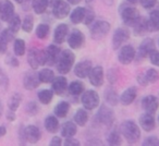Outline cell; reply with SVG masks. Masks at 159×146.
<instances>
[{"label": "cell", "instance_id": "91938a15", "mask_svg": "<svg viewBox=\"0 0 159 146\" xmlns=\"http://www.w3.org/2000/svg\"><path fill=\"white\" fill-rule=\"evenodd\" d=\"M14 1H16V3H23L24 2V0H14Z\"/></svg>", "mask_w": 159, "mask_h": 146}, {"label": "cell", "instance_id": "7a4b0ae2", "mask_svg": "<svg viewBox=\"0 0 159 146\" xmlns=\"http://www.w3.org/2000/svg\"><path fill=\"white\" fill-rule=\"evenodd\" d=\"M75 62V55L72 52V50L70 49H64L60 53V57L58 59L56 66H57V70L60 74L64 75V74H68L72 68L74 66Z\"/></svg>", "mask_w": 159, "mask_h": 146}, {"label": "cell", "instance_id": "60d3db41", "mask_svg": "<svg viewBox=\"0 0 159 146\" xmlns=\"http://www.w3.org/2000/svg\"><path fill=\"white\" fill-rule=\"evenodd\" d=\"M24 111L26 115L33 117V116H36L38 112H39V106H38V104L36 102L31 100V102H29L26 105H25Z\"/></svg>", "mask_w": 159, "mask_h": 146}, {"label": "cell", "instance_id": "f6af8a7d", "mask_svg": "<svg viewBox=\"0 0 159 146\" xmlns=\"http://www.w3.org/2000/svg\"><path fill=\"white\" fill-rule=\"evenodd\" d=\"M0 35L2 36V38L7 43H10V42H12V40L16 39V38H14V35H16V34H14L13 32H12L11 30H9V29L3 30V31L1 32V34H0Z\"/></svg>", "mask_w": 159, "mask_h": 146}, {"label": "cell", "instance_id": "ee69618b", "mask_svg": "<svg viewBox=\"0 0 159 146\" xmlns=\"http://www.w3.org/2000/svg\"><path fill=\"white\" fill-rule=\"evenodd\" d=\"M10 80L8 78L7 73L5 72L3 69L0 68V87L3 89V91H7L8 87H9Z\"/></svg>", "mask_w": 159, "mask_h": 146}, {"label": "cell", "instance_id": "94428289", "mask_svg": "<svg viewBox=\"0 0 159 146\" xmlns=\"http://www.w3.org/2000/svg\"><path fill=\"white\" fill-rule=\"evenodd\" d=\"M85 1H86V2H87V3H91V2H92V1H93V0H85Z\"/></svg>", "mask_w": 159, "mask_h": 146}, {"label": "cell", "instance_id": "d6986e66", "mask_svg": "<svg viewBox=\"0 0 159 146\" xmlns=\"http://www.w3.org/2000/svg\"><path fill=\"white\" fill-rule=\"evenodd\" d=\"M46 53H47V66H56L58 59L60 57V53L61 50L57 45H49L46 49Z\"/></svg>", "mask_w": 159, "mask_h": 146}, {"label": "cell", "instance_id": "b9f144b4", "mask_svg": "<svg viewBox=\"0 0 159 146\" xmlns=\"http://www.w3.org/2000/svg\"><path fill=\"white\" fill-rule=\"evenodd\" d=\"M107 142L110 145H120L122 143L121 134L118 131H111L108 135H107Z\"/></svg>", "mask_w": 159, "mask_h": 146}, {"label": "cell", "instance_id": "3957f363", "mask_svg": "<svg viewBox=\"0 0 159 146\" xmlns=\"http://www.w3.org/2000/svg\"><path fill=\"white\" fill-rule=\"evenodd\" d=\"M94 119L96 120V122L99 125H105L107 128H110L115 122L116 116L110 107H108L107 105H102Z\"/></svg>", "mask_w": 159, "mask_h": 146}, {"label": "cell", "instance_id": "836d02e7", "mask_svg": "<svg viewBox=\"0 0 159 146\" xmlns=\"http://www.w3.org/2000/svg\"><path fill=\"white\" fill-rule=\"evenodd\" d=\"M136 35H143L144 33L149 31V26H148V21H146L144 18H139L137 22L133 25Z\"/></svg>", "mask_w": 159, "mask_h": 146}, {"label": "cell", "instance_id": "603a6c76", "mask_svg": "<svg viewBox=\"0 0 159 146\" xmlns=\"http://www.w3.org/2000/svg\"><path fill=\"white\" fill-rule=\"evenodd\" d=\"M152 50H155V44L152 39H145L141 45H139V52H137V58L139 59H144L146 56H149V53Z\"/></svg>", "mask_w": 159, "mask_h": 146}, {"label": "cell", "instance_id": "30bf717a", "mask_svg": "<svg viewBox=\"0 0 159 146\" xmlns=\"http://www.w3.org/2000/svg\"><path fill=\"white\" fill-rule=\"evenodd\" d=\"M92 69H93V63L91 60H82L74 66V74L79 79L83 80V79L89 78Z\"/></svg>", "mask_w": 159, "mask_h": 146}, {"label": "cell", "instance_id": "f907efd6", "mask_svg": "<svg viewBox=\"0 0 159 146\" xmlns=\"http://www.w3.org/2000/svg\"><path fill=\"white\" fill-rule=\"evenodd\" d=\"M143 145H154V146H159V139H157L156 136H149L144 141Z\"/></svg>", "mask_w": 159, "mask_h": 146}, {"label": "cell", "instance_id": "ab89813d", "mask_svg": "<svg viewBox=\"0 0 159 146\" xmlns=\"http://www.w3.org/2000/svg\"><path fill=\"white\" fill-rule=\"evenodd\" d=\"M34 27V16L32 14H26L22 21V30L25 33H31Z\"/></svg>", "mask_w": 159, "mask_h": 146}, {"label": "cell", "instance_id": "e575fe53", "mask_svg": "<svg viewBox=\"0 0 159 146\" xmlns=\"http://www.w3.org/2000/svg\"><path fill=\"white\" fill-rule=\"evenodd\" d=\"M49 7L47 0H32V8L36 14H43Z\"/></svg>", "mask_w": 159, "mask_h": 146}, {"label": "cell", "instance_id": "db71d44e", "mask_svg": "<svg viewBox=\"0 0 159 146\" xmlns=\"http://www.w3.org/2000/svg\"><path fill=\"white\" fill-rule=\"evenodd\" d=\"M62 139L60 136H53L50 141V145H53V146H58V145H62Z\"/></svg>", "mask_w": 159, "mask_h": 146}, {"label": "cell", "instance_id": "e0dca14e", "mask_svg": "<svg viewBox=\"0 0 159 146\" xmlns=\"http://www.w3.org/2000/svg\"><path fill=\"white\" fill-rule=\"evenodd\" d=\"M142 107L145 110V112L150 113V115H154L157 110H158L159 107V102L157 99V97L152 95H148L146 97L143 98L142 100Z\"/></svg>", "mask_w": 159, "mask_h": 146}, {"label": "cell", "instance_id": "7402d4cb", "mask_svg": "<svg viewBox=\"0 0 159 146\" xmlns=\"http://www.w3.org/2000/svg\"><path fill=\"white\" fill-rule=\"evenodd\" d=\"M77 133V124L74 121H66L60 126V135L64 139L72 137Z\"/></svg>", "mask_w": 159, "mask_h": 146}, {"label": "cell", "instance_id": "bcb514c9", "mask_svg": "<svg viewBox=\"0 0 159 146\" xmlns=\"http://www.w3.org/2000/svg\"><path fill=\"white\" fill-rule=\"evenodd\" d=\"M94 19H95V12H94L91 8H89V9H86L85 18H84V24L89 25L91 23L94 22Z\"/></svg>", "mask_w": 159, "mask_h": 146}, {"label": "cell", "instance_id": "2e32d148", "mask_svg": "<svg viewBox=\"0 0 159 146\" xmlns=\"http://www.w3.org/2000/svg\"><path fill=\"white\" fill-rule=\"evenodd\" d=\"M14 16V5L10 0H2L0 5V20L8 22Z\"/></svg>", "mask_w": 159, "mask_h": 146}, {"label": "cell", "instance_id": "83f0119b", "mask_svg": "<svg viewBox=\"0 0 159 146\" xmlns=\"http://www.w3.org/2000/svg\"><path fill=\"white\" fill-rule=\"evenodd\" d=\"M85 91V86L81 81H72L68 86V92L72 96H81Z\"/></svg>", "mask_w": 159, "mask_h": 146}, {"label": "cell", "instance_id": "4fadbf2b", "mask_svg": "<svg viewBox=\"0 0 159 146\" xmlns=\"http://www.w3.org/2000/svg\"><path fill=\"white\" fill-rule=\"evenodd\" d=\"M121 18H122V21H123L126 25L133 26L141 16H139V11H137V9H135V8H133V7H126L121 11Z\"/></svg>", "mask_w": 159, "mask_h": 146}, {"label": "cell", "instance_id": "4dcf8cb0", "mask_svg": "<svg viewBox=\"0 0 159 146\" xmlns=\"http://www.w3.org/2000/svg\"><path fill=\"white\" fill-rule=\"evenodd\" d=\"M23 96L20 93H13L10 96L9 100H8V108L12 111H16L20 107L21 103H22Z\"/></svg>", "mask_w": 159, "mask_h": 146}, {"label": "cell", "instance_id": "f546056e", "mask_svg": "<svg viewBox=\"0 0 159 146\" xmlns=\"http://www.w3.org/2000/svg\"><path fill=\"white\" fill-rule=\"evenodd\" d=\"M38 76H39L40 83H44V84H48V83H51L53 81L55 76V72H53L51 69L45 68L42 69V70L38 72Z\"/></svg>", "mask_w": 159, "mask_h": 146}, {"label": "cell", "instance_id": "cb8c5ba5", "mask_svg": "<svg viewBox=\"0 0 159 146\" xmlns=\"http://www.w3.org/2000/svg\"><path fill=\"white\" fill-rule=\"evenodd\" d=\"M89 112H87V109L83 108H79L75 111L74 116H73V121L77 124L79 126H84L86 125V123L89 122Z\"/></svg>", "mask_w": 159, "mask_h": 146}, {"label": "cell", "instance_id": "4316f807", "mask_svg": "<svg viewBox=\"0 0 159 146\" xmlns=\"http://www.w3.org/2000/svg\"><path fill=\"white\" fill-rule=\"evenodd\" d=\"M69 111H70V104L66 100H61L53 108V113L57 116L58 118H66L68 116Z\"/></svg>", "mask_w": 159, "mask_h": 146}, {"label": "cell", "instance_id": "6125c7cd", "mask_svg": "<svg viewBox=\"0 0 159 146\" xmlns=\"http://www.w3.org/2000/svg\"><path fill=\"white\" fill-rule=\"evenodd\" d=\"M1 1H2V0H0V5H1Z\"/></svg>", "mask_w": 159, "mask_h": 146}, {"label": "cell", "instance_id": "5bb4252c", "mask_svg": "<svg viewBox=\"0 0 159 146\" xmlns=\"http://www.w3.org/2000/svg\"><path fill=\"white\" fill-rule=\"evenodd\" d=\"M68 86H69L68 80L63 75L56 76L52 82H51V89H52L56 95H59V96L63 95L66 92H68Z\"/></svg>", "mask_w": 159, "mask_h": 146}, {"label": "cell", "instance_id": "ffe728a7", "mask_svg": "<svg viewBox=\"0 0 159 146\" xmlns=\"http://www.w3.org/2000/svg\"><path fill=\"white\" fill-rule=\"evenodd\" d=\"M137 96V89L134 86H131L126 89L120 96V103L123 106H129L135 100Z\"/></svg>", "mask_w": 159, "mask_h": 146}, {"label": "cell", "instance_id": "5b68a950", "mask_svg": "<svg viewBox=\"0 0 159 146\" xmlns=\"http://www.w3.org/2000/svg\"><path fill=\"white\" fill-rule=\"evenodd\" d=\"M109 31H110L109 22L102 20L95 21L89 27V34H91V37L94 40H99L102 38H104L105 36H107Z\"/></svg>", "mask_w": 159, "mask_h": 146}, {"label": "cell", "instance_id": "f5cc1de1", "mask_svg": "<svg viewBox=\"0 0 159 146\" xmlns=\"http://www.w3.org/2000/svg\"><path fill=\"white\" fill-rule=\"evenodd\" d=\"M6 118H7V120L8 121H10V122H13L14 120H16V111H12V110H8V112L6 113Z\"/></svg>", "mask_w": 159, "mask_h": 146}, {"label": "cell", "instance_id": "8fae6325", "mask_svg": "<svg viewBox=\"0 0 159 146\" xmlns=\"http://www.w3.org/2000/svg\"><path fill=\"white\" fill-rule=\"evenodd\" d=\"M130 38V32L125 29H117L113 33V36H112V48L115 50H118V49L121 48V46L126 42L129 40Z\"/></svg>", "mask_w": 159, "mask_h": 146}, {"label": "cell", "instance_id": "6da1fadb", "mask_svg": "<svg viewBox=\"0 0 159 146\" xmlns=\"http://www.w3.org/2000/svg\"><path fill=\"white\" fill-rule=\"evenodd\" d=\"M120 132L129 144H135L141 137V130L139 125L132 120H126L120 125Z\"/></svg>", "mask_w": 159, "mask_h": 146}, {"label": "cell", "instance_id": "7c38bea8", "mask_svg": "<svg viewBox=\"0 0 159 146\" xmlns=\"http://www.w3.org/2000/svg\"><path fill=\"white\" fill-rule=\"evenodd\" d=\"M89 80L93 86L95 87H100L104 84L105 80V73H104V68L102 66H93L91 73L89 75Z\"/></svg>", "mask_w": 159, "mask_h": 146}, {"label": "cell", "instance_id": "484cf974", "mask_svg": "<svg viewBox=\"0 0 159 146\" xmlns=\"http://www.w3.org/2000/svg\"><path fill=\"white\" fill-rule=\"evenodd\" d=\"M85 12H86V8L76 7L70 13V20H71V22H72L73 24H81L82 22H84Z\"/></svg>", "mask_w": 159, "mask_h": 146}, {"label": "cell", "instance_id": "ba28073f", "mask_svg": "<svg viewBox=\"0 0 159 146\" xmlns=\"http://www.w3.org/2000/svg\"><path fill=\"white\" fill-rule=\"evenodd\" d=\"M70 3L64 0H57L52 6V14L56 19L62 20L70 14Z\"/></svg>", "mask_w": 159, "mask_h": 146}, {"label": "cell", "instance_id": "1f68e13d", "mask_svg": "<svg viewBox=\"0 0 159 146\" xmlns=\"http://www.w3.org/2000/svg\"><path fill=\"white\" fill-rule=\"evenodd\" d=\"M53 91L52 89H42V91L38 92L37 94V98L38 100H39L40 104L43 105H49L51 103V100H52L53 98Z\"/></svg>", "mask_w": 159, "mask_h": 146}, {"label": "cell", "instance_id": "f35d334b", "mask_svg": "<svg viewBox=\"0 0 159 146\" xmlns=\"http://www.w3.org/2000/svg\"><path fill=\"white\" fill-rule=\"evenodd\" d=\"M49 32H50V27L46 23H42V24L37 25L35 30L36 36H37L39 39H46L47 36L49 35Z\"/></svg>", "mask_w": 159, "mask_h": 146}, {"label": "cell", "instance_id": "680465c9", "mask_svg": "<svg viewBox=\"0 0 159 146\" xmlns=\"http://www.w3.org/2000/svg\"><path fill=\"white\" fill-rule=\"evenodd\" d=\"M128 1H129V2H131V3H136L139 0H128Z\"/></svg>", "mask_w": 159, "mask_h": 146}, {"label": "cell", "instance_id": "277c9868", "mask_svg": "<svg viewBox=\"0 0 159 146\" xmlns=\"http://www.w3.org/2000/svg\"><path fill=\"white\" fill-rule=\"evenodd\" d=\"M81 104L87 110H94L98 108L100 104L99 94L94 89H86L81 95Z\"/></svg>", "mask_w": 159, "mask_h": 146}, {"label": "cell", "instance_id": "681fc988", "mask_svg": "<svg viewBox=\"0 0 159 146\" xmlns=\"http://www.w3.org/2000/svg\"><path fill=\"white\" fill-rule=\"evenodd\" d=\"M63 144L64 145H68V146L69 145L70 146H79V145H81V142L72 136V137H66V139H64Z\"/></svg>", "mask_w": 159, "mask_h": 146}, {"label": "cell", "instance_id": "d590c367", "mask_svg": "<svg viewBox=\"0 0 159 146\" xmlns=\"http://www.w3.org/2000/svg\"><path fill=\"white\" fill-rule=\"evenodd\" d=\"M13 50L16 56L18 57H22L25 55L26 51V46H25V42L22 38H16L13 42Z\"/></svg>", "mask_w": 159, "mask_h": 146}, {"label": "cell", "instance_id": "7dc6e473", "mask_svg": "<svg viewBox=\"0 0 159 146\" xmlns=\"http://www.w3.org/2000/svg\"><path fill=\"white\" fill-rule=\"evenodd\" d=\"M6 63H7L9 66H11V68H18V66H20V62H19V60L16 59V57L11 56V55L7 56V58H6Z\"/></svg>", "mask_w": 159, "mask_h": 146}, {"label": "cell", "instance_id": "816d5d0a", "mask_svg": "<svg viewBox=\"0 0 159 146\" xmlns=\"http://www.w3.org/2000/svg\"><path fill=\"white\" fill-rule=\"evenodd\" d=\"M157 0H139L141 5L143 6V8L145 9H149V8H152L155 5H156Z\"/></svg>", "mask_w": 159, "mask_h": 146}, {"label": "cell", "instance_id": "7bdbcfd3", "mask_svg": "<svg viewBox=\"0 0 159 146\" xmlns=\"http://www.w3.org/2000/svg\"><path fill=\"white\" fill-rule=\"evenodd\" d=\"M145 79L147 83H154L159 79V72L155 69H149L146 71L145 73Z\"/></svg>", "mask_w": 159, "mask_h": 146}, {"label": "cell", "instance_id": "52a82bcc", "mask_svg": "<svg viewBox=\"0 0 159 146\" xmlns=\"http://www.w3.org/2000/svg\"><path fill=\"white\" fill-rule=\"evenodd\" d=\"M66 40H68L69 47H70L71 49L77 50V49H80L83 45H84L85 36L80 30H73L72 32L69 33Z\"/></svg>", "mask_w": 159, "mask_h": 146}, {"label": "cell", "instance_id": "11a10c76", "mask_svg": "<svg viewBox=\"0 0 159 146\" xmlns=\"http://www.w3.org/2000/svg\"><path fill=\"white\" fill-rule=\"evenodd\" d=\"M6 134H7V129H6V126L0 125V139L2 136H5Z\"/></svg>", "mask_w": 159, "mask_h": 146}, {"label": "cell", "instance_id": "f1b7e54d", "mask_svg": "<svg viewBox=\"0 0 159 146\" xmlns=\"http://www.w3.org/2000/svg\"><path fill=\"white\" fill-rule=\"evenodd\" d=\"M104 98L107 104L110 105V106H116L120 102V97L118 96L117 92L113 89H111V87H108V89H105Z\"/></svg>", "mask_w": 159, "mask_h": 146}, {"label": "cell", "instance_id": "8d00e7d4", "mask_svg": "<svg viewBox=\"0 0 159 146\" xmlns=\"http://www.w3.org/2000/svg\"><path fill=\"white\" fill-rule=\"evenodd\" d=\"M148 26L149 31H159V10H155L149 14Z\"/></svg>", "mask_w": 159, "mask_h": 146}, {"label": "cell", "instance_id": "d6a6232c", "mask_svg": "<svg viewBox=\"0 0 159 146\" xmlns=\"http://www.w3.org/2000/svg\"><path fill=\"white\" fill-rule=\"evenodd\" d=\"M27 62H29L30 66H31L33 70H37L40 66L39 59H38V50L37 49H31L27 55Z\"/></svg>", "mask_w": 159, "mask_h": 146}, {"label": "cell", "instance_id": "9a60e30c", "mask_svg": "<svg viewBox=\"0 0 159 146\" xmlns=\"http://www.w3.org/2000/svg\"><path fill=\"white\" fill-rule=\"evenodd\" d=\"M24 133H25V139L30 144H36L40 139L42 133L37 125L34 124H29L24 126Z\"/></svg>", "mask_w": 159, "mask_h": 146}, {"label": "cell", "instance_id": "9f6ffc18", "mask_svg": "<svg viewBox=\"0 0 159 146\" xmlns=\"http://www.w3.org/2000/svg\"><path fill=\"white\" fill-rule=\"evenodd\" d=\"M70 5H72V6H76V5H79L80 2H81V0H66Z\"/></svg>", "mask_w": 159, "mask_h": 146}, {"label": "cell", "instance_id": "ac0fdd59", "mask_svg": "<svg viewBox=\"0 0 159 146\" xmlns=\"http://www.w3.org/2000/svg\"><path fill=\"white\" fill-rule=\"evenodd\" d=\"M69 35V25L66 23H60L57 25L53 32V40L56 44H62L64 40H66Z\"/></svg>", "mask_w": 159, "mask_h": 146}, {"label": "cell", "instance_id": "d4e9b609", "mask_svg": "<svg viewBox=\"0 0 159 146\" xmlns=\"http://www.w3.org/2000/svg\"><path fill=\"white\" fill-rule=\"evenodd\" d=\"M139 125L141 128H143L144 131L149 132V131L155 129V119L152 117V115L150 113H144L139 117Z\"/></svg>", "mask_w": 159, "mask_h": 146}, {"label": "cell", "instance_id": "44dd1931", "mask_svg": "<svg viewBox=\"0 0 159 146\" xmlns=\"http://www.w3.org/2000/svg\"><path fill=\"white\" fill-rule=\"evenodd\" d=\"M44 126H45V130L48 133H52V134L57 133L60 130L59 119H58L57 116H52V115L47 116L44 121Z\"/></svg>", "mask_w": 159, "mask_h": 146}, {"label": "cell", "instance_id": "6f0895ef", "mask_svg": "<svg viewBox=\"0 0 159 146\" xmlns=\"http://www.w3.org/2000/svg\"><path fill=\"white\" fill-rule=\"evenodd\" d=\"M3 109H5V107H3V103H2V100L0 99V118L2 117V113H3Z\"/></svg>", "mask_w": 159, "mask_h": 146}, {"label": "cell", "instance_id": "c3c4849f", "mask_svg": "<svg viewBox=\"0 0 159 146\" xmlns=\"http://www.w3.org/2000/svg\"><path fill=\"white\" fill-rule=\"evenodd\" d=\"M149 60L152 64L159 66V51L157 50H152L149 53Z\"/></svg>", "mask_w": 159, "mask_h": 146}, {"label": "cell", "instance_id": "9c48e42d", "mask_svg": "<svg viewBox=\"0 0 159 146\" xmlns=\"http://www.w3.org/2000/svg\"><path fill=\"white\" fill-rule=\"evenodd\" d=\"M135 49L131 45H125V46L121 47L118 52V60L120 63L122 64H129L135 59Z\"/></svg>", "mask_w": 159, "mask_h": 146}, {"label": "cell", "instance_id": "8992f818", "mask_svg": "<svg viewBox=\"0 0 159 146\" xmlns=\"http://www.w3.org/2000/svg\"><path fill=\"white\" fill-rule=\"evenodd\" d=\"M36 70L32 69L31 71H27L24 73L23 76V87L27 91H33L37 89L40 85V80L38 76V72H35Z\"/></svg>", "mask_w": 159, "mask_h": 146}, {"label": "cell", "instance_id": "74e56055", "mask_svg": "<svg viewBox=\"0 0 159 146\" xmlns=\"http://www.w3.org/2000/svg\"><path fill=\"white\" fill-rule=\"evenodd\" d=\"M8 23H9V27H8V29L11 30L14 34L18 33V32L20 31V29H22V21H21L20 16H18V14H14V16L8 21Z\"/></svg>", "mask_w": 159, "mask_h": 146}]
</instances>
